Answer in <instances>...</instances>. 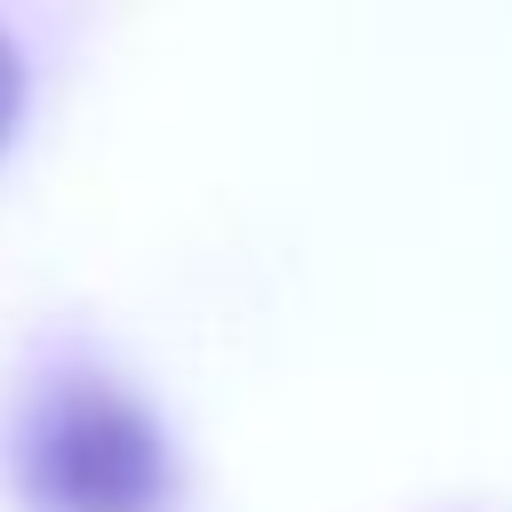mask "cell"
Returning a JSON list of instances; mask_svg holds the SVG:
<instances>
[{
    "instance_id": "6da1fadb",
    "label": "cell",
    "mask_w": 512,
    "mask_h": 512,
    "mask_svg": "<svg viewBox=\"0 0 512 512\" xmlns=\"http://www.w3.org/2000/svg\"><path fill=\"white\" fill-rule=\"evenodd\" d=\"M16 480L40 512H168L176 504V456L152 408L96 368L40 384V400L24 408Z\"/></svg>"
},
{
    "instance_id": "7a4b0ae2",
    "label": "cell",
    "mask_w": 512,
    "mask_h": 512,
    "mask_svg": "<svg viewBox=\"0 0 512 512\" xmlns=\"http://www.w3.org/2000/svg\"><path fill=\"white\" fill-rule=\"evenodd\" d=\"M16 104H24V64H16V48L0 40V144H8V120H16Z\"/></svg>"
}]
</instances>
